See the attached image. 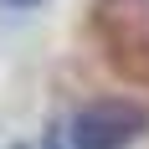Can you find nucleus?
Wrapping results in <instances>:
<instances>
[{
  "label": "nucleus",
  "mask_w": 149,
  "mask_h": 149,
  "mask_svg": "<svg viewBox=\"0 0 149 149\" xmlns=\"http://www.w3.org/2000/svg\"><path fill=\"white\" fill-rule=\"evenodd\" d=\"M149 129V108L134 98H103L72 118V149H123Z\"/></svg>",
  "instance_id": "obj_1"
},
{
  "label": "nucleus",
  "mask_w": 149,
  "mask_h": 149,
  "mask_svg": "<svg viewBox=\"0 0 149 149\" xmlns=\"http://www.w3.org/2000/svg\"><path fill=\"white\" fill-rule=\"evenodd\" d=\"M10 5H41V0H10Z\"/></svg>",
  "instance_id": "obj_2"
},
{
  "label": "nucleus",
  "mask_w": 149,
  "mask_h": 149,
  "mask_svg": "<svg viewBox=\"0 0 149 149\" xmlns=\"http://www.w3.org/2000/svg\"><path fill=\"white\" fill-rule=\"evenodd\" d=\"M15 149H21V144H15Z\"/></svg>",
  "instance_id": "obj_3"
}]
</instances>
